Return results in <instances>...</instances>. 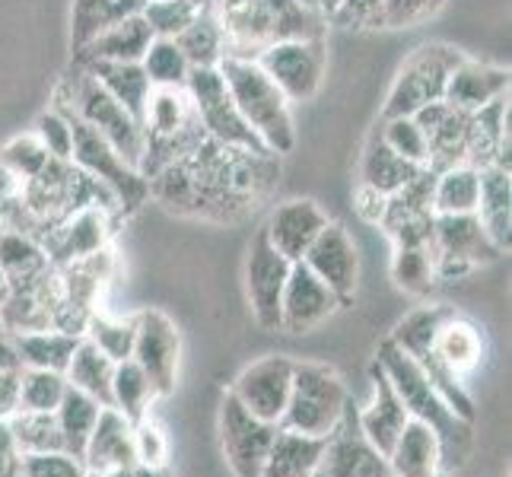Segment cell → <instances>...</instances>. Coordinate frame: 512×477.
I'll use <instances>...</instances> for the list:
<instances>
[{
  "label": "cell",
  "instance_id": "obj_25",
  "mask_svg": "<svg viewBox=\"0 0 512 477\" xmlns=\"http://www.w3.org/2000/svg\"><path fill=\"white\" fill-rule=\"evenodd\" d=\"M388 465H392V477H446L439 439L420 420H408L395 449L388 452Z\"/></svg>",
  "mask_w": 512,
  "mask_h": 477
},
{
  "label": "cell",
  "instance_id": "obj_3",
  "mask_svg": "<svg viewBox=\"0 0 512 477\" xmlns=\"http://www.w3.org/2000/svg\"><path fill=\"white\" fill-rule=\"evenodd\" d=\"M217 67L226 80V90L233 96L239 115L245 118V125L258 134L264 150L274 156L290 153L296 144L290 102L274 86V80L264 74L261 64L252 58H223Z\"/></svg>",
  "mask_w": 512,
  "mask_h": 477
},
{
  "label": "cell",
  "instance_id": "obj_19",
  "mask_svg": "<svg viewBox=\"0 0 512 477\" xmlns=\"http://www.w3.org/2000/svg\"><path fill=\"white\" fill-rule=\"evenodd\" d=\"M112 217L115 214H109V210H102V207H83L77 214H70L67 220H61L58 226H51L42 239L48 261L55 264V268H61V264L80 261L86 255L109 249Z\"/></svg>",
  "mask_w": 512,
  "mask_h": 477
},
{
  "label": "cell",
  "instance_id": "obj_40",
  "mask_svg": "<svg viewBox=\"0 0 512 477\" xmlns=\"http://www.w3.org/2000/svg\"><path fill=\"white\" fill-rule=\"evenodd\" d=\"M156 401L153 385L147 373L134 360L115 363V379H112V408L125 414L131 423L144 420L150 414V404Z\"/></svg>",
  "mask_w": 512,
  "mask_h": 477
},
{
  "label": "cell",
  "instance_id": "obj_23",
  "mask_svg": "<svg viewBox=\"0 0 512 477\" xmlns=\"http://www.w3.org/2000/svg\"><path fill=\"white\" fill-rule=\"evenodd\" d=\"M369 376H373V398H369L366 408L357 411V423H360V430L366 433L369 443L388 458V452H392L398 443L401 430L408 427L411 414L404 411L398 392L392 388V382H388V376L382 373L379 363H373Z\"/></svg>",
  "mask_w": 512,
  "mask_h": 477
},
{
  "label": "cell",
  "instance_id": "obj_12",
  "mask_svg": "<svg viewBox=\"0 0 512 477\" xmlns=\"http://www.w3.org/2000/svg\"><path fill=\"white\" fill-rule=\"evenodd\" d=\"M131 360L147 373L156 398H169L175 392L179 360H182V334L169 315L156 309H144L134 315Z\"/></svg>",
  "mask_w": 512,
  "mask_h": 477
},
{
  "label": "cell",
  "instance_id": "obj_51",
  "mask_svg": "<svg viewBox=\"0 0 512 477\" xmlns=\"http://www.w3.org/2000/svg\"><path fill=\"white\" fill-rule=\"evenodd\" d=\"M26 477H86L83 458L70 452H45V455H23Z\"/></svg>",
  "mask_w": 512,
  "mask_h": 477
},
{
  "label": "cell",
  "instance_id": "obj_17",
  "mask_svg": "<svg viewBox=\"0 0 512 477\" xmlns=\"http://www.w3.org/2000/svg\"><path fill=\"white\" fill-rule=\"evenodd\" d=\"M303 264L341 299V306L350 303L360 277V255H357V242L350 239V233L341 223L328 220V226L315 236L309 252L303 255Z\"/></svg>",
  "mask_w": 512,
  "mask_h": 477
},
{
  "label": "cell",
  "instance_id": "obj_52",
  "mask_svg": "<svg viewBox=\"0 0 512 477\" xmlns=\"http://www.w3.org/2000/svg\"><path fill=\"white\" fill-rule=\"evenodd\" d=\"M331 20L360 29H382V0H338Z\"/></svg>",
  "mask_w": 512,
  "mask_h": 477
},
{
  "label": "cell",
  "instance_id": "obj_45",
  "mask_svg": "<svg viewBox=\"0 0 512 477\" xmlns=\"http://www.w3.org/2000/svg\"><path fill=\"white\" fill-rule=\"evenodd\" d=\"M64 392H67L64 373L23 366V373H20V411H55L64 398Z\"/></svg>",
  "mask_w": 512,
  "mask_h": 477
},
{
  "label": "cell",
  "instance_id": "obj_44",
  "mask_svg": "<svg viewBox=\"0 0 512 477\" xmlns=\"http://www.w3.org/2000/svg\"><path fill=\"white\" fill-rule=\"evenodd\" d=\"M48 163H51V156L35 134H16L13 140H7V147L0 150V169L16 182V188L35 179Z\"/></svg>",
  "mask_w": 512,
  "mask_h": 477
},
{
  "label": "cell",
  "instance_id": "obj_5",
  "mask_svg": "<svg viewBox=\"0 0 512 477\" xmlns=\"http://www.w3.org/2000/svg\"><path fill=\"white\" fill-rule=\"evenodd\" d=\"M350 408L344 379L325 363H296L290 398L277 427H287L306 436H328Z\"/></svg>",
  "mask_w": 512,
  "mask_h": 477
},
{
  "label": "cell",
  "instance_id": "obj_41",
  "mask_svg": "<svg viewBox=\"0 0 512 477\" xmlns=\"http://www.w3.org/2000/svg\"><path fill=\"white\" fill-rule=\"evenodd\" d=\"M140 67L150 80L153 90H185L191 64L182 55V48L175 45V39H153L140 58Z\"/></svg>",
  "mask_w": 512,
  "mask_h": 477
},
{
  "label": "cell",
  "instance_id": "obj_8",
  "mask_svg": "<svg viewBox=\"0 0 512 477\" xmlns=\"http://www.w3.org/2000/svg\"><path fill=\"white\" fill-rule=\"evenodd\" d=\"M465 55L452 45L443 42H430L414 48L404 64L398 67V77L392 83L385 99L382 118H395V115H414L417 109L430 102H439L446 96V83L452 77V70L458 67Z\"/></svg>",
  "mask_w": 512,
  "mask_h": 477
},
{
  "label": "cell",
  "instance_id": "obj_29",
  "mask_svg": "<svg viewBox=\"0 0 512 477\" xmlns=\"http://www.w3.org/2000/svg\"><path fill=\"white\" fill-rule=\"evenodd\" d=\"M86 74L96 77L102 83V90L112 99H118L125 109L144 125L147 118V105L153 96V86L144 74L140 61H128V64H115V61H93V64H77Z\"/></svg>",
  "mask_w": 512,
  "mask_h": 477
},
{
  "label": "cell",
  "instance_id": "obj_13",
  "mask_svg": "<svg viewBox=\"0 0 512 477\" xmlns=\"http://www.w3.org/2000/svg\"><path fill=\"white\" fill-rule=\"evenodd\" d=\"M277 436V423L258 420L226 392L220 408V443L236 477H261L264 458Z\"/></svg>",
  "mask_w": 512,
  "mask_h": 477
},
{
  "label": "cell",
  "instance_id": "obj_15",
  "mask_svg": "<svg viewBox=\"0 0 512 477\" xmlns=\"http://www.w3.org/2000/svg\"><path fill=\"white\" fill-rule=\"evenodd\" d=\"M319 471L325 477H392V465H388V458L366 439L353 408H347L338 427L325 436Z\"/></svg>",
  "mask_w": 512,
  "mask_h": 477
},
{
  "label": "cell",
  "instance_id": "obj_47",
  "mask_svg": "<svg viewBox=\"0 0 512 477\" xmlns=\"http://www.w3.org/2000/svg\"><path fill=\"white\" fill-rule=\"evenodd\" d=\"M198 0H144V23L150 26L153 39H175L191 20L198 16Z\"/></svg>",
  "mask_w": 512,
  "mask_h": 477
},
{
  "label": "cell",
  "instance_id": "obj_28",
  "mask_svg": "<svg viewBox=\"0 0 512 477\" xmlns=\"http://www.w3.org/2000/svg\"><path fill=\"white\" fill-rule=\"evenodd\" d=\"M325 452L322 436H306L287 427H277V436L264 458L261 477H309L319 471Z\"/></svg>",
  "mask_w": 512,
  "mask_h": 477
},
{
  "label": "cell",
  "instance_id": "obj_54",
  "mask_svg": "<svg viewBox=\"0 0 512 477\" xmlns=\"http://www.w3.org/2000/svg\"><path fill=\"white\" fill-rule=\"evenodd\" d=\"M385 194H379V191H373V188H366V185H360V214L369 220V223H382V217H385Z\"/></svg>",
  "mask_w": 512,
  "mask_h": 477
},
{
  "label": "cell",
  "instance_id": "obj_27",
  "mask_svg": "<svg viewBox=\"0 0 512 477\" xmlns=\"http://www.w3.org/2000/svg\"><path fill=\"white\" fill-rule=\"evenodd\" d=\"M51 268L55 264L48 261L39 239L0 223V271L7 277V290L39 284Z\"/></svg>",
  "mask_w": 512,
  "mask_h": 477
},
{
  "label": "cell",
  "instance_id": "obj_30",
  "mask_svg": "<svg viewBox=\"0 0 512 477\" xmlns=\"http://www.w3.org/2000/svg\"><path fill=\"white\" fill-rule=\"evenodd\" d=\"M433 350H436V357L443 360V366L462 379L471 369H478L484 357V341H481V331L474 328L468 318L449 312L433 338Z\"/></svg>",
  "mask_w": 512,
  "mask_h": 477
},
{
  "label": "cell",
  "instance_id": "obj_4",
  "mask_svg": "<svg viewBox=\"0 0 512 477\" xmlns=\"http://www.w3.org/2000/svg\"><path fill=\"white\" fill-rule=\"evenodd\" d=\"M55 102L64 105L67 112H74L83 125H90L99 137L109 140L131 166L140 169V159H144V147H147V131L125 105L102 90V83L96 77H90L83 67L74 64L70 74L61 80Z\"/></svg>",
  "mask_w": 512,
  "mask_h": 477
},
{
  "label": "cell",
  "instance_id": "obj_36",
  "mask_svg": "<svg viewBox=\"0 0 512 477\" xmlns=\"http://www.w3.org/2000/svg\"><path fill=\"white\" fill-rule=\"evenodd\" d=\"M481 198V169L468 163L436 172L433 182V214H474Z\"/></svg>",
  "mask_w": 512,
  "mask_h": 477
},
{
  "label": "cell",
  "instance_id": "obj_22",
  "mask_svg": "<svg viewBox=\"0 0 512 477\" xmlns=\"http://www.w3.org/2000/svg\"><path fill=\"white\" fill-rule=\"evenodd\" d=\"M80 458H83V465L90 474L134 468L137 465L134 423L125 414H118L115 408H102Z\"/></svg>",
  "mask_w": 512,
  "mask_h": 477
},
{
  "label": "cell",
  "instance_id": "obj_9",
  "mask_svg": "<svg viewBox=\"0 0 512 477\" xmlns=\"http://www.w3.org/2000/svg\"><path fill=\"white\" fill-rule=\"evenodd\" d=\"M185 93L194 105V112H198V121L207 131V137H214L217 144L233 147V150H245L255 156H274L264 150L258 134L245 125V118L239 115L233 96L226 90L220 67H191Z\"/></svg>",
  "mask_w": 512,
  "mask_h": 477
},
{
  "label": "cell",
  "instance_id": "obj_6",
  "mask_svg": "<svg viewBox=\"0 0 512 477\" xmlns=\"http://www.w3.org/2000/svg\"><path fill=\"white\" fill-rule=\"evenodd\" d=\"M449 312L452 309H446V306H420L411 315L401 318L388 341L398 344L423 369V376H427L430 385L436 388L439 395H443V401L455 411V417H462V420L471 423L474 420V401H471V395L465 392L462 379H458L452 369H446L443 360H439L436 350H433V338H436L439 325L446 322Z\"/></svg>",
  "mask_w": 512,
  "mask_h": 477
},
{
  "label": "cell",
  "instance_id": "obj_2",
  "mask_svg": "<svg viewBox=\"0 0 512 477\" xmlns=\"http://www.w3.org/2000/svg\"><path fill=\"white\" fill-rule=\"evenodd\" d=\"M376 363L382 366L388 382H392V388L398 392L404 411L411 414V420L427 423V427L436 433L439 449H443L446 471L455 468L471 446V423L455 417V411L443 401V395H439L430 385V379L423 376V369L398 344L382 341L379 353H376Z\"/></svg>",
  "mask_w": 512,
  "mask_h": 477
},
{
  "label": "cell",
  "instance_id": "obj_26",
  "mask_svg": "<svg viewBox=\"0 0 512 477\" xmlns=\"http://www.w3.org/2000/svg\"><path fill=\"white\" fill-rule=\"evenodd\" d=\"M153 42V32L144 23V16H128L105 32H99L93 42H86L77 55L74 64H93V61H115V64H128L144 58L147 45Z\"/></svg>",
  "mask_w": 512,
  "mask_h": 477
},
{
  "label": "cell",
  "instance_id": "obj_58",
  "mask_svg": "<svg viewBox=\"0 0 512 477\" xmlns=\"http://www.w3.org/2000/svg\"><path fill=\"white\" fill-rule=\"evenodd\" d=\"M0 223H4V217H0ZM4 296H7V277L0 271V303H4Z\"/></svg>",
  "mask_w": 512,
  "mask_h": 477
},
{
  "label": "cell",
  "instance_id": "obj_18",
  "mask_svg": "<svg viewBox=\"0 0 512 477\" xmlns=\"http://www.w3.org/2000/svg\"><path fill=\"white\" fill-rule=\"evenodd\" d=\"M420 131L427 134L430 159L427 169L443 172L449 166L468 163V147H471V112L455 109L446 99L430 102L411 115Z\"/></svg>",
  "mask_w": 512,
  "mask_h": 477
},
{
  "label": "cell",
  "instance_id": "obj_50",
  "mask_svg": "<svg viewBox=\"0 0 512 477\" xmlns=\"http://www.w3.org/2000/svg\"><path fill=\"white\" fill-rule=\"evenodd\" d=\"M446 7V0H382V29H408L427 23Z\"/></svg>",
  "mask_w": 512,
  "mask_h": 477
},
{
  "label": "cell",
  "instance_id": "obj_11",
  "mask_svg": "<svg viewBox=\"0 0 512 477\" xmlns=\"http://www.w3.org/2000/svg\"><path fill=\"white\" fill-rule=\"evenodd\" d=\"M287 102H309L325 80V39L274 42L255 58Z\"/></svg>",
  "mask_w": 512,
  "mask_h": 477
},
{
  "label": "cell",
  "instance_id": "obj_7",
  "mask_svg": "<svg viewBox=\"0 0 512 477\" xmlns=\"http://www.w3.org/2000/svg\"><path fill=\"white\" fill-rule=\"evenodd\" d=\"M58 109H64V105H58ZM67 118H70V128H74V156H70V163L80 166L86 175H93L96 182H102L115 194L121 217H128L140 204H147L150 182L144 179V172L131 166L128 159L121 156L109 140L99 137L90 125H83L74 112H67Z\"/></svg>",
  "mask_w": 512,
  "mask_h": 477
},
{
  "label": "cell",
  "instance_id": "obj_53",
  "mask_svg": "<svg viewBox=\"0 0 512 477\" xmlns=\"http://www.w3.org/2000/svg\"><path fill=\"white\" fill-rule=\"evenodd\" d=\"M20 373L23 369H7L0 373V420H10L20 411Z\"/></svg>",
  "mask_w": 512,
  "mask_h": 477
},
{
  "label": "cell",
  "instance_id": "obj_43",
  "mask_svg": "<svg viewBox=\"0 0 512 477\" xmlns=\"http://www.w3.org/2000/svg\"><path fill=\"white\" fill-rule=\"evenodd\" d=\"M83 338L93 341L109 360L125 363L131 360V350H134V318H112V315L93 312L90 322L83 328Z\"/></svg>",
  "mask_w": 512,
  "mask_h": 477
},
{
  "label": "cell",
  "instance_id": "obj_32",
  "mask_svg": "<svg viewBox=\"0 0 512 477\" xmlns=\"http://www.w3.org/2000/svg\"><path fill=\"white\" fill-rule=\"evenodd\" d=\"M427 169V166H414L408 159H401L398 153H392L385 147V140L379 137V131L369 137V144L363 150V163H360V185L373 188L379 194H395L408 185L411 179Z\"/></svg>",
  "mask_w": 512,
  "mask_h": 477
},
{
  "label": "cell",
  "instance_id": "obj_42",
  "mask_svg": "<svg viewBox=\"0 0 512 477\" xmlns=\"http://www.w3.org/2000/svg\"><path fill=\"white\" fill-rule=\"evenodd\" d=\"M392 277L404 293L427 296L436 284V264L430 245H395Z\"/></svg>",
  "mask_w": 512,
  "mask_h": 477
},
{
  "label": "cell",
  "instance_id": "obj_24",
  "mask_svg": "<svg viewBox=\"0 0 512 477\" xmlns=\"http://www.w3.org/2000/svg\"><path fill=\"white\" fill-rule=\"evenodd\" d=\"M509 93V67L462 58L446 83V102L455 109L478 112L487 102Z\"/></svg>",
  "mask_w": 512,
  "mask_h": 477
},
{
  "label": "cell",
  "instance_id": "obj_21",
  "mask_svg": "<svg viewBox=\"0 0 512 477\" xmlns=\"http://www.w3.org/2000/svg\"><path fill=\"white\" fill-rule=\"evenodd\" d=\"M325 226H328V214L319 204L309 198H296V201L274 207V214L261 229H264V236H268V242L287 261H303L309 245Z\"/></svg>",
  "mask_w": 512,
  "mask_h": 477
},
{
  "label": "cell",
  "instance_id": "obj_38",
  "mask_svg": "<svg viewBox=\"0 0 512 477\" xmlns=\"http://www.w3.org/2000/svg\"><path fill=\"white\" fill-rule=\"evenodd\" d=\"M175 45L182 48V55L188 58L191 67H217L226 55V42H223V29L220 20L210 7H201L198 16L175 35Z\"/></svg>",
  "mask_w": 512,
  "mask_h": 477
},
{
  "label": "cell",
  "instance_id": "obj_59",
  "mask_svg": "<svg viewBox=\"0 0 512 477\" xmlns=\"http://www.w3.org/2000/svg\"><path fill=\"white\" fill-rule=\"evenodd\" d=\"M299 4H306V7H315V0H299ZM315 10H319V7H315Z\"/></svg>",
  "mask_w": 512,
  "mask_h": 477
},
{
  "label": "cell",
  "instance_id": "obj_46",
  "mask_svg": "<svg viewBox=\"0 0 512 477\" xmlns=\"http://www.w3.org/2000/svg\"><path fill=\"white\" fill-rule=\"evenodd\" d=\"M379 137L385 140V147L398 153L401 159H408L414 166H427L430 147H427V134L420 131V125L411 115H395V118H382Z\"/></svg>",
  "mask_w": 512,
  "mask_h": 477
},
{
  "label": "cell",
  "instance_id": "obj_10",
  "mask_svg": "<svg viewBox=\"0 0 512 477\" xmlns=\"http://www.w3.org/2000/svg\"><path fill=\"white\" fill-rule=\"evenodd\" d=\"M430 252L436 264V280L462 277L478 264L497 261L503 255L487 236L478 214H436Z\"/></svg>",
  "mask_w": 512,
  "mask_h": 477
},
{
  "label": "cell",
  "instance_id": "obj_33",
  "mask_svg": "<svg viewBox=\"0 0 512 477\" xmlns=\"http://www.w3.org/2000/svg\"><path fill=\"white\" fill-rule=\"evenodd\" d=\"M140 10H144V0H74V7H70V51L77 55L99 32L128 20V16H137Z\"/></svg>",
  "mask_w": 512,
  "mask_h": 477
},
{
  "label": "cell",
  "instance_id": "obj_55",
  "mask_svg": "<svg viewBox=\"0 0 512 477\" xmlns=\"http://www.w3.org/2000/svg\"><path fill=\"white\" fill-rule=\"evenodd\" d=\"M7 369H23V363H20V353H16L13 334L0 328V373H7Z\"/></svg>",
  "mask_w": 512,
  "mask_h": 477
},
{
  "label": "cell",
  "instance_id": "obj_39",
  "mask_svg": "<svg viewBox=\"0 0 512 477\" xmlns=\"http://www.w3.org/2000/svg\"><path fill=\"white\" fill-rule=\"evenodd\" d=\"M13 443L20 455H45V452H64V439L58 430L55 411H20L10 420Z\"/></svg>",
  "mask_w": 512,
  "mask_h": 477
},
{
  "label": "cell",
  "instance_id": "obj_48",
  "mask_svg": "<svg viewBox=\"0 0 512 477\" xmlns=\"http://www.w3.org/2000/svg\"><path fill=\"white\" fill-rule=\"evenodd\" d=\"M32 134L42 140V147L48 150L51 159H64V163H70V156H74V128H70V118L64 109L51 105L48 112H42L35 118Z\"/></svg>",
  "mask_w": 512,
  "mask_h": 477
},
{
  "label": "cell",
  "instance_id": "obj_35",
  "mask_svg": "<svg viewBox=\"0 0 512 477\" xmlns=\"http://www.w3.org/2000/svg\"><path fill=\"white\" fill-rule=\"evenodd\" d=\"M16 353H20V363L26 369H51V373H64L70 357L80 344V334H67L58 328H45V331H26V334H13Z\"/></svg>",
  "mask_w": 512,
  "mask_h": 477
},
{
  "label": "cell",
  "instance_id": "obj_31",
  "mask_svg": "<svg viewBox=\"0 0 512 477\" xmlns=\"http://www.w3.org/2000/svg\"><path fill=\"white\" fill-rule=\"evenodd\" d=\"M509 210H512V179L503 166H484L481 169V198L474 214L481 217L487 236L493 239L500 252L509 249Z\"/></svg>",
  "mask_w": 512,
  "mask_h": 477
},
{
  "label": "cell",
  "instance_id": "obj_16",
  "mask_svg": "<svg viewBox=\"0 0 512 477\" xmlns=\"http://www.w3.org/2000/svg\"><path fill=\"white\" fill-rule=\"evenodd\" d=\"M293 366H296V360H290V357H264V360L242 369L233 388H229V395L258 420L280 423L284 408H287V398H290Z\"/></svg>",
  "mask_w": 512,
  "mask_h": 477
},
{
  "label": "cell",
  "instance_id": "obj_34",
  "mask_svg": "<svg viewBox=\"0 0 512 477\" xmlns=\"http://www.w3.org/2000/svg\"><path fill=\"white\" fill-rule=\"evenodd\" d=\"M64 379L70 388H80L90 398H96L102 408H112V379H115V360H109L105 353L93 344L80 338L74 357H70Z\"/></svg>",
  "mask_w": 512,
  "mask_h": 477
},
{
  "label": "cell",
  "instance_id": "obj_1",
  "mask_svg": "<svg viewBox=\"0 0 512 477\" xmlns=\"http://www.w3.org/2000/svg\"><path fill=\"white\" fill-rule=\"evenodd\" d=\"M226 55L223 58H258L264 48L287 39H325L328 20L299 0H214Z\"/></svg>",
  "mask_w": 512,
  "mask_h": 477
},
{
  "label": "cell",
  "instance_id": "obj_37",
  "mask_svg": "<svg viewBox=\"0 0 512 477\" xmlns=\"http://www.w3.org/2000/svg\"><path fill=\"white\" fill-rule=\"evenodd\" d=\"M99 411H102V404L96 398L80 392V388L67 385L61 404L55 408V420H58L61 439H64V452L77 455V458L83 455L86 439H90L96 420H99Z\"/></svg>",
  "mask_w": 512,
  "mask_h": 477
},
{
  "label": "cell",
  "instance_id": "obj_20",
  "mask_svg": "<svg viewBox=\"0 0 512 477\" xmlns=\"http://www.w3.org/2000/svg\"><path fill=\"white\" fill-rule=\"evenodd\" d=\"M338 309H341V299L334 296L303 261H293L287 287H284V303H280V331L306 334L312 328H319L322 322H328Z\"/></svg>",
  "mask_w": 512,
  "mask_h": 477
},
{
  "label": "cell",
  "instance_id": "obj_60",
  "mask_svg": "<svg viewBox=\"0 0 512 477\" xmlns=\"http://www.w3.org/2000/svg\"><path fill=\"white\" fill-rule=\"evenodd\" d=\"M309 477H325V474H322V471H315V474H309Z\"/></svg>",
  "mask_w": 512,
  "mask_h": 477
},
{
  "label": "cell",
  "instance_id": "obj_56",
  "mask_svg": "<svg viewBox=\"0 0 512 477\" xmlns=\"http://www.w3.org/2000/svg\"><path fill=\"white\" fill-rule=\"evenodd\" d=\"M86 477H172L169 468H147V465H134V468H121V471H99V474H86Z\"/></svg>",
  "mask_w": 512,
  "mask_h": 477
},
{
  "label": "cell",
  "instance_id": "obj_57",
  "mask_svg": "<svg viewBox=\"0 0 512 477\" xmlns=\"http://www.w3.org/2000/svg\"><path fill=\"white\" fill-rule=\"evenodd\" d=\"M315 7H319V13L325 16V20H331L334 10H338V0H315Z\"/></svg>",
  "mask_w": 512,
  "mask_h": 477
},
{
  "label": "cell",
  "instance_id": "obj_14",
  "mask_svg": "<svg viewBox=\"0 0 512 477\" xmlns=\"http://www.w3.org/2000/svg\"><path fill=\"white\" fill-rule=\"evenodd\" d=\"M293 261H287L264 236V229L252 236L249 258H245V290L261 328L280 331V303H284V287L290 277Z\"/></svg>",
  "mask_w": 512,
  "mask_h": 477
},
{
  "label": "cell",
  "instance_id": "obj_49",
  "mask_svg": "<svg viewBox=\"0 0 512 477\" xmlns=\"http://www.w3.org/2000/svg\"><path fill=\"white\" fill-rule=\"evenodd\" d=\"M134 449H137V465L169 468V439L166 430L153 420V414L134 423Z\"/></svg>",
  "mask_w": 512,
  "mask_h": 477
}]
</instances>
